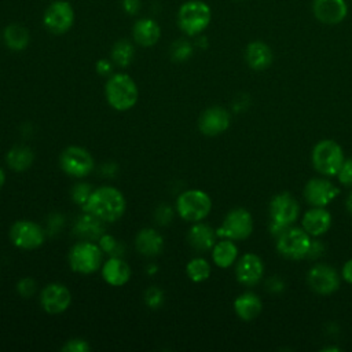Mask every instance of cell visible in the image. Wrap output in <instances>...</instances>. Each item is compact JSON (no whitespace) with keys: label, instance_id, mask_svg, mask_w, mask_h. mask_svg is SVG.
<instances>
[{"label":"cell","instance_id":"5bb4252c","mask_svg":"<svg viewBox=\"0 0 352 352\" xmlns=\"http://www.w3.org/2000/svg\"><path fill=\"white\" fill-rule=\"evenodd\" d=\"M307 279L311 289L318 294H323V296L331 294L340 286V278L336 270L324 264L314 265L309 270Z\"/></svg>","mask_w":352,"mask_h":352},{"label":"cell","instance_id":"f35d334b","mask_svg":"<svg viewBox=\"0 0 352 352\" xmlns=\"http://www.w3.org/2000/svg\"><path fill=\"white\" fill-rule=\"evenodd\" d=\"M337 175L344 186H352V160L344 161Z\"/></svg>","mask_w":352,"mask_h":352},{"label":"cell","instance_id":"7bdbcfd3","mask_svg":"<svg viewBox=\"0 0 352 352\" xmlns=\"http://www.w3.org/2000/svg\"><path fill=\"white\" fill-rule=\"evenodd\" d=\"M267 289L272 293H278L283 289V283L279 278H271L267 280Z\"/></svg>","mask_w":352,"mask_h":352},{"label":"cell","instance_id":"e575fe53","mask_svg":"<svg viewBox=\"0 0 352 352\" xmlns=\"http://www.w3.org/2000/svg\"><path fill=\"white\" fill-rule=\"evenodd\" d=\"M144 302L151 309H158L164 304V293L157 286H151L144 292Z\"/></svg>","mask_w":352,"mask_h":352},{"label":"cell","instance_id":"60d3db41","mask_svg":"<svg viewBox=\"0 0 352 352\" xmlns=\"http://www.w3.org/2000/svg\"><path fill=\"white\" fill-rule=\"evenodd\" d=\"M324 253V246L322 242L319 241H311V245L308 248V252H307V256L308 258H318L320 257L322 254Z\"/></svg>","mask_w":352,"mask_h":352},{"label":"cell","instance_id":"603a6c76","mask_svg":"<svg viewBox=\"0 0 352 352\" xmlns=\"http://www.w3.org/2000/svg\"><path fill=\"white\" fill-rule=\"evenodd\" d=\"M216 236L217 235L210 226L198 221V223H194V226L190 228L187 239H188V243L195 250L206 252L214 246Z\"/></svg>","mask_w":352,"mask_h":352},{"label":"cell","instance_id":"8d00e7d4","mask_svg":"<svg viewBox=\"0 0 352 352\" xmlns=\"http://www.w3.org/2000/svg\"><path fill=\"white\" fill-rule=\"evenodd\" d=\"M89 344L82 338L67 340L66 344L62 346L63 352H89Z\"/></svg>","mask_w":352,"mask_h":352},{"label":"cell","instance_id":"bcb514c9","mask_svg":"<svg viewBox=\"0 0 352 352\" xmlns=\"http://www.w3.org/2000/svg\"><path fill=\"white\" fill-rule=\"evenodd\" d=\"M4 183H6V173H4V170L0 168V188L3 187Z\"/></svg>","mask_w":352,"mask_h":352},{"label":"cell","instance_id":"ee69618b","mask_svg":"<svg viewBox=\"0 0 352 352\" xmlns=\"http://www.w3.org/2000/svg\"><path fill=\"white\" fill-rule=\"evenodd\" d=\"M342 278H344L346 282L352 283V258L348 260V261L344 264V267H342Z\"/></svg>","mask_w":352,"mask_h":352},{"label":"cell","instance_id":"5b68a950","mask_svg":"<svg viewBox=\"0 0 352 352\" xmlns=\"http://www.w3.org/2000/svg\"><path fill=\"white\" fill-rule=\"evenodd\" d=\"M69 265L74 272L88 275L102 265L103 252L92 241H81L72 246L69 252Z\"/></svg>","mask_w":352,"mask_h":352},{"label":"cell","instance_id":"d6986e66","mask_svg":"<svg viewBox=\"0 0 352 352\" xmlns=\"http://www.w3.org/2000/svg\"><path fill=\"white\" fill-rule=\"evenodd\" d=\"M102 276L111 286H122L131 278V267L121 257H110L102 265Z\"/></svg>","mask_w":352,"mask_h":352},{"label":"cell","instance_id":"7402d4cb","mask_svg":"<svg viewBox=\"0 0 352 352\" xmlns=\"http://www.w3.org/2000/svg\"><path fill=\"white\" fill-rule=\"evenodd\" d=\"M330 224H331V216L322 206H315L314 209L308 210L302 219L304 230L314 236L324 234L330 228Z\"/></svg>","mask_w":352,"mask_h":352},{"label":"cell","instance_id":"484cf974","mask_svg":"<svg viewBox=\"0 0 352 352\" xmlns=\"http://www.w3.org/2000/svg\"><path fill=\"white\" fill-rule=\"evenodd\" d=\"M234 309L242 320H253L261 312V300L253 293L241 294L234 301Z\"/></svg>","mask_w":352,"mask_h":352},{"label":"cell","instance_id":"2e32d148","mask_svg":"<svg viewBox=\"0 0 352 352\" xmlns=\"http://www.w3.org/2000/svg\"><path fill=\"white\" fill-rule=\"evenodd\" d=\"M338 194L340 190L331 182L320 177L311 179L304 188V197L307 202H309L314 206H326Z\"/></svg>","mask_w":352,"mask_h":352},{"label":"cell","instance_id":"7a4b0ae2","mask_svg":"<svg viewBox=\"0 0 352 352\" xmlns=\"http://www.w3.org/2000/svg\"><path fill=\"white\" fill-rule=\"evenodd\" d=\"M104 95L107 103L117 111H126L132 109L139 98L136 82L125 73H116L109 77L104 85Z\"/></svg>","mask_w":352,"mask_h":352},{"label":"cell","instance_id":"ba28073f","mask_svg":"<svg viewBox=\"0 0 352 352\" xmlns=\"http://www.w3.org/2000/svg\"><path fill=\"white\" fill-rule=\"evenodd\" d=\"M95 161L91 153L80 146L66 147L59 157L62 170L73 177H85L94 170Z\"/></svg>","mask_w":352,"mask_h":352},{"label":"cell","instance_id":"d590c367","mask_svg":"<svg viewBox=\"0 0 352 352\" xmlns=\"http://www.w3.org/2000/svg\"><path fill=\"white\" fill-rule=\"evenodd\" d=\"M16 292L23 297V298H29L32 297L36 292H37V283L34 279L32 278H22L18 283H16Z\"/></svg>","mask_w":352,"mask_h":352},{"label":"cell","instance_id":"6da1fadb","mask_svg":"<svg viewBox=\"0 0 352 352\" xmlns=\"http://www.w3.org/2000/svg\"><path fill=\"white\" fill-rule=\"evenodd\" d=\"M125 208L126 202L122 192L111 186H102L94 190L82 206L84 212L96 216L104 223H113L121 219Z\"/></svg>","mask_w":352,"mask_h":352},{"label":"cell","instance_id":"52a82bcc","mask_svg":"<svg viewBox=\"0 0 352 352\" xmlns=\"http://www.w3.org/2000/svg\"><path fill=\"white\" fill-rule=\"evenodd\" d=\"M342 162V148L334 140H320L312 150V164L315 169L324 176L337 175Z\"/></svg>","mask_w":352,"mask_h":352},{"label":"cell","instance_id":"f1b7e54d","mask_svg":"<svg viewBox=\"0 0 352 352\" xmlns=\"http://www.w3.org/2000/svg\"><path fill=\"white\" fill-rule=\"evenodd\" d=\"M236 256H238V249L232 242V239H228V238L217 242L212 250V258L214 264L220 268H228L231 264H234Z\"/></svg>","mask_w":352,"mask_h":352},{"label":"cell","instance_id":"f546056e","mask_svg":"<svg viewBox=\"0 0 352 352\" xmlns=\"http://www.w3.org/2000/svg\"><path fill=\"white\" fill-rule=\"evenodd\" d=\"M111 60L114 65L120 67H126L131 65L133 55H135V48L131 41L128 40H118L114 43L111 47Z\"/></svg>","mask_w":352,"mask_h":352},{"label":"cell","instance_id":"d6a6232c","mask_svg":"<svg viewBox=\"0 0 352 352\" xmlns=\"http://www.w3.org/2000/svg\"><path fill=\"white\" fill-rule=\"evenodd\" d=\"M99 248L102 249L103 253L114 257H120V254H122V249H121V245L118 243V241L113 236V235H109V234H103L99 239Z\"/></svg>","mask_w":352,"mask_h":352},{"label":"cell","instance_id":"277c9868","mask_svg":"<svg viewBox=\"0 0 352 352\" xmlns=\"http://www.w3.org/2000/svg\"><path fill=\"white\" fill-rule=\"evenodd\" d=\"M298 212H300V206L289 192H280L275 195L270 204L271 234L275 236H279L297 220Z\"/></svg>","mask_w":352,"mask_h":352},{"label":"cell","instance_id":"9a60e30c","mask_svg":"<svg viewBox=\"0 0 352 352\" xmlns=\"http://www.w3.org/2000/svg\"><path fill=\"white\" fill-rule=\"evenodd\" d=\"M230 121V113L224 107L212 106L201 114L198 120V128L206 136H217L227 131Z\"/></svg>","mask_w":352,"mask_h":352},{"label":"cell","instance_id":"7c38bea8","mask_svg":"<svg viewBox=\"0 0 352 352\" xmlns=\"http://www.w3.org/2000/svg\"><path fill=\"white\" fill-rule=\"evenodd\" d=\"M43 23L51 33L63 34L74 23V10L66 0H56L47 7Z\"/></svg>","mask_w":352,"mask_h":352},{"label":"cell","instance_id":"74e56055","mask_svg":"<svg viewBox=\"0 0 352 352\" xmlns=\"http://www.w3.org/2000/svg\"><path fill=\"white\" fill-rule=\"evenodd\" d=\"M154 216H155V220H157L158 224L165 226V224H168V223L172 221L173 210H172V208H170L169 205L162 204V205H160V206L155 209Z\"/></svg>","mask_w":352,"mask_h":352},{"label":"cell","instance_id":"ac0fdd59","mask_svg":"<svg viewBox=\"0 0 352 352\" xmlns=\"http://www.w3.org/2000/svg\"><path fill=\"white\" fill-rule=\"evenodd\" d=\"M312 8L316 19L326 25L340 23L348 12L345 0H314Z\"/></svg>","mask_w":352,"mask_h":352},{"label":"cell","instance_id":"cb8c5ba5","mask_svg":"<svg viewBox=\"0 0 352 352\" xmlns=\"http://www.w3.org/2000/svg\"><path fill=\"white\" fill-rule=\"evenodd\" d=\"M245 58L253 70H264L272 62V51L263 41H252L245 51Z\"/></svg>","mask_w":352,"mask_h":352},{"label":"cell","instance_id":"44dd1931","mask_svg":"<svg viewBox=\"0 0 352 352\" xmlns=\"http://www.w3.org/2000/svg\"><path fill=\"white\" fill-rule=\"evenodd\" d=\"M136 250L146 257H155L162 252L164 238L154 228H143L135 238Z\"/></svg>","mask_w":352,"mask_h":352},{"label":"cell","instance_id":"4fadbf2b","mask_svg":"<svg viewBox=\"0 0 352 352\" xmlns=\"http://www.w3.org/2000/svg\"><path fill=\"white\" fill-rule=\"evenodd\" d=\"M40 304L47 314H62L72 304V293L62 283H50L40 293Z\"/></svg>","mask_w":352,"mask_h":352},{"label":"cell","instance_id":"4dcf8cb0","mask_svg":"<svg viewBox=\"0 0 352 352\" xmlns=\"http://www.w3.org/2000/svg\"><path fill=\"white\" fill-rule=\"evenodd\" d=\"M186 272L192 282H204L210 275V265L202 257H195L187 263Z\"/></svg>","mask_w":352,"mask_h":352},{"label":"cell","instance_id":"3957f363","mask_svg":"<svg viewBox=\"0 0 352 352\" xmlns=\"http://www.w3.org/2000/svg\"><path fill=\"white\" fill-rule=\"evenodd\" d=\"M210 18L212 11L206 3L188 0L183 3L177 11V26L187 36H197L208 28Z\"/></svg>","mask_w":352,"mask_h":352},{"label":"cell","instance_id":"f6af8a7d","mask_svg":"<svg viewBox=\"0 0 352 352\" xmlns=\"http://www.w3.org/2000/svg\"><path fill=\"white\" fill-rule=\"evenodd\" d=\"M346 209H348V212L352 214V194H349V197H348V199H346Z\"/></svg>","mask_w":352,"mask_h":352},{"label":"cell","instance_id":"b9f144b4","mask_svg":"<svg viewBox=\"0 0 352 352\" xmlns=\"http://www.w3.org/2000/svg\"><path fill=\"white\" fill-rule=\"evenodd\" d=\"M121 6H122V10L125 14L136 15L140 10L142 3H140V0H122Z\"/></svg>","mask_w":352,"mask_h":352},{"label":"cell","instance_id":"d4e9b609","mask_svg":"<svg viewBox=\"0 0 352 352\" xmlns=\"http://www.w3.org/2000/svg\"><path fill=\"white\" fill-rule=\"evenodd\" d=\"M103 223L104 221H102L96 216L85 212V214L77 220L74 232L82 241H95V239H99L104 234Z\"/></svg>","mask_w":352,"mask_h":352},{"label":"cell","instance_id":"4316f807","mask_svg":"<svg viewBox=\"0 0 352 352\" xmlns=\"http://www.w3.org/2000/svg\"><path fill=\"white\" fill-rule=\"evenodd\" d=\"M34 160V153L30 147L16 144L8 150L6 154V162L10 169L15 172H23L26 170Z\"/></svg>","mask_w":352,"mask_h":352},{"label":"cell","instance_id":"83f0119b","mask_svg":"<svg viewBox=\"0 0 352 352\" xmlns=\"http://www.w3.org/2000/svg\"><path fill=\"white\" fill-rule=\"evenodd\" d=\"M3 40L11 51H23L30 41L28 29L19 23H10L3 30Z\"/></svg>","mask_w":352,"mask_h":352},{"label":"cell","instance_id":"e0dca14e","mask_svg":"<svg viewBox=\"0 0 352 352\" xmlns=\"http://www.w3.org/2000/svg\"><path fill=\"white\" fill-rule=\"evenodd\" d=\"M263 272H264L263 261L258 256L253 253H248L242 256V258L238 261L235 268V275L238 282L245 286L257 285L263 278Z\"/></svg>","mask_w":352,"mask_h":352},{"label":"cell","instance_id":"1f68e13d","mask_svg":"<svg viewBox=\"0 0 352 352\" xmlns=\"http://www.w3.org/2000/svg\"><path fill=\"white\" fill-rule=\"evenodd\" d=\"M192 51L194 48L190 41L184 38H179L170 45V58L175 62H184L192 55Z\"/></svg>","mask_w":352,"mask_h":352},{"label":"cell","instance_id":"30bf717a","mask_svg":"<svg viewBox=\"0 0 352 352\" xmlns=\"http://www.w3.org/2000/svg\"><path fill=\"white\" fill-rule=\"evenodd\" d=\"M10 239L14 246L23 250H33L44 243V230L34 221L18 220L10 228Z\"/></svg>","mask_w":352,"mask_h":352},{"label":"cell","instance_id":"9c48e42d","mask_svg":"<svg viewBox=\"0 0 352 352\" xmlns=\"http://www.w3.org/2000/svg\"><path fill=\"white\" fill-rule=\"evenodd\" d=\"M252 214L243 208H235L227 213L223 224L216 230V235L236 241L248 238L252 234Z\"/></svg>","mask_w":352,"mask_h":352},{"label":"cell","instance_id":"ab89813d","mask_svg":"<svg viewBox=\"0 0 352 352\" xmlns=\"http://www.w3.org/2000/svg\"><path fill=\"white\" fill-rule=\"evenodd\" d=\"M96 67V72L99 76H103V77H107V76H111L113 73V60L110 62L109 59H99L95 65Z\"/></svg>","mask_w":352,"mask_h":352},{"label":"cell","instance_id":"8992f818","mask_svg":"<svg viewBox=\"0 0 352 352\" xmlns=\"http://www.w3.org/2000/svg\"><path fill=\"white\" fill-rule=\"evenodd\" d=\"M212 209L210 197L202 190H187L177 197L176 210L179 216L190 223L204 220Z\"/></svg>","mask_w":352,"mask_h":352},{"label":"cell","instance_id":"836d02e7","mask_svg":"<svg viewBox=\"0 0 352 352\" xmlns=\"http://www.w3.org/2000/svg\"><path fill=\"white\" fill-rule=\"evenodd\" d=\"M94 188L91 187V184L88 183H77L72 191H70V195H72V199L80 205V206H84L87 204V201L89 199L91 194H92Z\"/></svg>","mask_w":352,"mask_h":352},{"label":"cell","instance_id":"8fae6325","mask_svg":"<svg viewBox=\"0 0 352 352\" xmlns=\"http://www.w3.org/2000/svg\"><path fill=\"white\" fill-rule=\"evenodd\" d=\"M309 245V234L305 230L289 227L278 236L276 249L283 257L290 260H298L307 256Z\"/></svg>","mask_w":352,"mask_h":352},{"label":"cell","instance_id":"ffe728a7","mask_svg":"<svg viewBox=\"0 0 352 352\" xmlns=\"http://www.w3.org/2000/svg\"><path fill=\"white\" fill-rule=\"evenodd\" d=\"M132 36L135 43L142 47H153L161 37V28L151 18H140L133 23Z\"/></svg>","mask_w":352,"mask_h":352}]
</instances>
